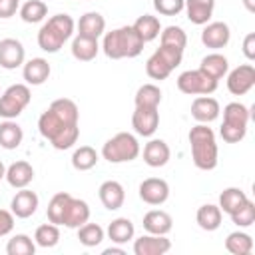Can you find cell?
Listing matches in <instances>:
<instances>
[{"label":"cell","mask_w":255,"mask_h":255,"mask_svg":"<svg viewBox=\"0 0 255 255\" xmlns=\"http://www.w3.org/2000/svg\"><path fill=\"white\" fill-rule=\"evenodd\" d=\"M78 120L80 112L76 102H72L70 98H58L40 116L38 129L42 137L48 139L56 149H70L80 135Z\"/></svg>","instance_id":"cell-1"},{"label":"cell","mask_w":255,"mask_h":255,"mask_svg":"<svg viewBox=\"0 0 255 255\" xmlns=\"http://www.w3.org/2000/svg\"><path fill=\"white\" fill-rule=\"evenodd\" d=\"M143 40L139 34L133 30V26H122L112 32H106L102 50L108 58L112 60H122V58H135L143 50Z\"/></svg>","instance_id":"cell-2"},{"label":"cell","mask_w":255,"mask_h":255,"mask_svg":"<svg viewBox=\"0 0 255 255\" xmlns=\"http://www.w3.org/2000/svg\"><path fill=\"white\" fill-rule=\"evenodd\" d=\"M189 145H191V159L197 169L211 171L217 165V143L215 133L207 124H197L189 129Z\"/></svg>","instance_id":"cell-3"},{"label":"cell","mask_w":255,"mask_h":255,"mask_svg":"<svg viewBox=\"0 0 255 255\" xmlns=\"http://www.w3.org/2000/svg\"><path fill=\"white\" fill-rule=\"evenodd\" d=\"M74 20L68 14H56L52 18H48V22L42 24L40 32H38V46L48 52V54H56L74 34Z\"/></svg>","instance_id":"cell-4"},{"label":"cell","mask_w":255,"mask_h":255,"mask_svg":"<svg viewBox=\"0 0 255 255\" xmlns=\"http://www.w3.org/2000/svg\"><path fill=\"white\" fill-rule=\"evenodd\" d=\"M249 108L239 104V102H231L223 108V124H221V137L227 143H237L245 137L247 133V122H249Z\"/></svg>","instance_id":"cell-5"},{"label":"cell","mask_w":255,"mask_h":255,"mask_svg":"<svg viewBox=\"0 0 255 255\" xmlns=\"http://www.w3.org/2000/svg\"><path fill=\"white\" fill-rule=\"evenodd\" d=\"M181 58H183V50L179 48H173V46H167V44H161L145 62V74L151 78V80H165L179 64H181Z\"/></svg>","instance_id":"cell-6"},{"label":"cell","mask_w":255,"mask_h":255,"mask_svg":"<svg viewBox=\"0 0 255 255\" xmlns=\"http://www.w3.org/2000/svg\"><path fill=\"white\" fill-rule=\"evenodd\" d=\"M139 155V143L135 135L128 131H120L114 137H110L102 147V157L110 163H124L133 161Z\"/></svg>","instance_id":"cell-7"},{"label":"cell","mask_w":255,"mask_h":255,"mask_svg":"<svg viewBox=\"0 0 255 255\" xmlns=\"http://www.w3.org/2000/svg\"><path fill=\"white\" fill-rule=\"evenodd\" d=\"M32 94L26 84H12L0 94V116L6 120L18 118L30 104Z\"/></svg>","instance_id":"cell-8"},{"label":"cell","mask_w":255,"mask_h":255,"mask_svg":"<svg viewBox=\"0 0 255 255\" xmlns=\"http://www.w3.org/2000/svg\"><path fill=\"white\" fill-rule=\"evenodd\" d=\"M177 90L187 96H209L217 90V80L197 70H187L177 76Z\"/></svg>","instance_id":"cell-9"},{"label":"cell","mask_w":255,"mask_h":255,"mask_svg":"<svg viewBox=\"0 0 255 255\" xmlns=\"http://www.w3.org/2000/svg\"><path fill=\"white\" fill-rule=\"evenodd\" d=\"M90 219V205L84 199L72 197L68 195L66 203H64V211H62V221L60 225H66L70 229H78L80 225H84Z\"/></svg>","instance_id":"cell-10"},{"label":"cell","mask_w":255,"mask_h":255,"mask_svg":"<svg viewBox=\"0 0 255 255\" xmlns=\"http://www.w3.org/2000/svg\"><path fill=\"white\" fill-rule=\"evenodd\" d=\"M131 126H133L137 135H143V137L153 135L157 126H159V112H157V108L135 106V110L131 114Z\"/></svg>","instance_id":"cell-11"},{"label":"cell","mask_w":255,"mask_h":255,"mask_svg":"<svg viewBox=\"0 0 255 255\" xmlns=\"http://www.w3.org/2000/svg\"><path fill=\"white\" fill-rule=\"evenodd\" d=\"M255 86V68L251 64H241L233 68L227 76V90L233 96H243Z\"/></svg>","instance_id":"cell-12"},{"label":"cell","mask_w":255,"mask_h":255,"mask_svg":"<svg viewBox=\"0 0 255 255\" xmlns=\"http://www.w3.org/2000/svg\"><path fill=\"white\" fill-rule=\"evenodd\" d=\"M169 197V185L161 177H147L139 183V199L147 205H161Z\"/></svg>","instance_id":"cell-13"},{"label":"cell","mask_w":255,"mask_h":255,"mask_svg":"<svg viewBox=\"0 0 255 255\" xmlns=\"http://www.w3.org/2000/svg\"><path fill=\"white\" fill-rule=\"evenodd\" d=\"M26 50L20 40L16 38H4L0 40V66L4 70H16L24 64Z\"/></svg>","instance_id":"cell-14"},{"label":"cell","mask_w":255,"mask_h":255,"mask_svg":"<svg viewBox=\"0 0 255 255\" xmlns=\"http://www.w3.org/2000/svg\"><path fill=\"white\" fill-rule=\"evenodd\" d=\"M171 249V241L165 235H141L133 241V253L135 255H163Z\"/></svg>","instance_id":"cell-15"},{"label":"cell","mask_w":255,"mask_h":255,"mask_svg":"<svg viewBox=\"0 0 255 255\" xmlns=\"http://www.w3.org/2000/svg\"><path fill=\"white\" fill-rule=\"evenodd\" d=\"M229 40H231V30L225 22H209L201 30V42H203V46H207L211 50L225 48L229 44Z\"/></svg>","instance_id":"cell-16"},{"label":"cell","mask_w":255,"mask_h":255,"mask_svg":"<svg viewBox=\"0 0 255 255\" xmlns=\"http://www.w3.org/2000/svg\"><path fill=\"white\" fill-rule=\"evenodd\" d=\"M219 102L211 96H199L191 104V116L199 124H209L219 118Z\"/></svg>","instance_id":"cell-17"},{"label":"cell","mask_w":255,"mask_h":255,"mask_svg":"<svg viewBox=\"0 0 255 255\" xmlns=\"http://www.w3.org/2000/svg\"><path fill=\"white\" fill-rule=\"evenodd\" d=\"M98 195H100V201L106 209L110 211H116L124 205L126 201V191H124V185L120 181H114V179H108L100 185L98 189Z\"/></svg>","instance_id":"cell-18"},{"label":"cell","mask_w":255,"mask_h":255,"mask_svg":"<svg viewBox=\"0 0 255 255\" xmlns=\"http://www.w3.org/2000/svg\"><path fill=\"white\" fill-rule=\"evenodd\" d=\"M10 209H12V213H14L16 217H20V219H28V217L34 215L36 209H38V195H36L32 189L22 187V189L16 191V195L12 197V201H10Z\"/></svg>","instance_id":"cell-19"},{"label":"cell","mask_w":255,"mask_h":255,"mask_svg":"<svg viewBox=\"0 0 255 255\" xmlns=\"http://www.w3.org/2000/svg\"><path fill=\"white\" fill-rule=\"evenodd\" d=\"M183 8L187 12V18L191 24L195 26H203L211 20L213 16V8H215V0H185Z\"/></svg>","instance_id":"cell-20"},{"label":"cell","mask_w":255,"mask_h":255,"mask_svg":"<svg viewBox=\"0 0 255 255\" xmlns=\"http://www.w3.org/2000/svg\"><path fill=\"white\" fill-rule=\"evenodd\" d=\"M6 181L14 187V189H22V187H28L34 179V167L20 159V161H14L10 167H6Z\"/></svg>","instance_id":"cell-21"},{"label":"cell","mask_w":255,"mask_h":255,"mask_svg":"<svg viewBox=\"0 0 255 255\" xmlns=\"http://www.w3.org/2000/svg\"><path fill=\"white\" fill-rule=\"evenodd\" d=\"M173 227V219L163 209H151L143 215V229L153 235H167Z\"/></svg>","instance_id":"cell-22"},{"label":"cell","mask_w":255,"mask_h":255,"mask_svg":"<svg viewBox=\"0 0 255 255\" xmlns=\"http://www.w3.org/2000/svg\"><path fill=\"white\" fill-rule=\"evenodd\" d=\"M169 145L163 139H149L143 145V161L149 167H163L169 161Z\"/></svg>","instance_id":"cell-23"},{"label":"cell","mask_w":255,"mask_h":255,"mask_svg":"<svg viewBox=\"0 0 255 255\" xmlns=\"http://www.w3.org/2000/svg\"><path fill=\"white\" fill-rule=\"evenodd\" d=\"M50 64H48V60H44V58H32V60H28L26 64H24V70H22V76H24V80H26V84H30V86H40V84H44L48 78H50Z\"/></svg>","instance_id":"cell-24"},{"label":"cell","mask_w":255,"mask_h":255,"mask_svg":"<svg viewBox=\"0 0 255 255\" xmlns=\"http://www.w3.org/2000/svg\"><path fill=\"white\" fill-rule=\"evenodd\" d=\"M100 52V44L96 38H88L82 34H76V38L72 40V56L80 62H90L98 56Z\"/></svg>","instance_id":"cell-25"},{"label":"cell","mask_w":255,"mask_h":255,"mask_svg":"<svg viewBox=\"0 0 255 255\" xmlns=\"http://www.w3.org/2000/svg\"><path fill=\"white\" fill-rule=\"evenodd\" d=\"M106 30V20L100 12H86L84 16H80L78 22V34L88 36V38H100Z\"/></svg>","instance_id":"cell-26"},{"label":"cell","mask_w":255,"mask_h":255,"mask_svg":"<svg viewBox=\"0 0 255 255\" xmlns=\"http://www.w3.org/2000/svg\"><path fill=\"white\" fill-rule=\"evenodd\" d=\"M199 70H201L203 74H207L209 78H213V80L219 82V80L227 74V70H229V62H227V58H225L223 54L213 52V54H207V56L201 60Z\"/></svg>","instance_id":"cell-27"},{"label":"cell","mask_w":255,"mask_h":255,"mask_svg":"<svg viewBox=\"0 0 255 255\" xmlns=\"http://www.w3.org/2000/svg\"><path fill=\"white\" fill-rule=\"evenodd\" d=\"M133 233H135V227L128 217H118L108 225V237L112 239V243H118V245H124L129 239H133Z\"/></svg>","instance_id":"cell-28"},{"label":"cell","mask_w":255,"mask_h":255,"mask_svg":"<svg viewBox=\"0 0 255 255\" xmlns=\"http://www.w3.org/2000/svg\"><path fill=\"white\" fill-rule=\"evenodd\" d=\"M195 219H197V225L203 231H215L221 225V209H219V205L205 203V205H201L197 209Z\"/></svg>","instance_id":"cell-29"},{"label":"cell","mask_w":255,"mask_h":255,"mask_svg":"<svg viewBox=\"0 0 255 255\" xmlns=\"http://www.w3.org/2000/svg\"><path fill=\"white\" fill-rule=\"evenodd\" d=\"M131 26H133V30L139 34V38H141L143 42H151V40H155V38L159 36V32H161V24H159V20H157L155 16H151V14H143V16H139Z\"/></svg>","instance_id":"cell-30"},{"label":"cell","mask_w":255,"mask_h":255,"mask_svg":"<svg viewBox=\"0 0 255 255\" xmlns=\"http://www.w3.org/2000/svg\"><path fill=\"white\" fill-rule=\"evenodd\" d=\"M247 199H249V197H247V193H245L243 189H239V187H227V189H223L221 195H219V209H221V213L231 215V213H233L237 207H241Z\"/></svg>","instance_id":"cell-31"},{"label":"cell","mask_w":255,"mask_h":255,"mask_svg":"<svg viewBox=\"0 0 255 255\" xmlns=\"http://www.w3.org/2000/svg\"><path fill=\"white\" fill-rule=\"evenodd\" d=\"M22 137H24V131L16 122L6 120L0 124V145L4 149H16L22 143Z\"/></svg>","instance_id":"cell-32"},{"label":"cell","mask_w":255,"mask_h":255,"mask_svg":"<svg viewBox=\"0 0 255 255\" xmlns=\"http://www.w3.org/2000/svg\"><path fill=\"white\" fill-rule=\"evenodd\" d=\"M225 249L233 255H249L253 251V239H251L249 233L233 231L225 239Z\"/></svg>","instance_id":"cell-33"},{"label":"cell","mask_w":255,"mask_h":255,"mask_svg":"<svg viewBox=\"0 0 255 255\" xmlns=\"http://www.w3.org/2000/svg\"><path fill=\"white\" fill-rule=\"evenodd\" d=\"M20 18L26 22V24H38V22H42L44 18H46V14H48V6H46V2H42V0H28V2H24L22 6H20Z\"/></svg>","instance_id":"cell-34"},{"label":"cell","mask_w":255,"mask_h":255,"mask_svg":"<svg viewBox=\"0 0 255 255\" xmlns=\"http://www.w3.org/2000/svg\"><path fill=\"white\" fill-rule=\"evenodd\" d=\"M98 163V151L92 145H80L72 155V165L78 171H88Z\"/></svg>","instance_id":"cell-35"},{"label":"cell","mask_w":255,"mask_h":255,"mask_svg":"<svg viewBox=\"0 0 255 255\" xmlns=\"http://www.w3.org/2000/svg\"><path fill=\"white\" fill-rule=\"evenodd\" d=\"M135 106H147V108H157L161 104V90L155 84H143L137 88L135 98H133Z\"/></svg>","instance_id":"cell-36"},{"label":"cell","mask_w":255,"mask_h":255,"mask_svg":"<svg viewBox=\"0 0 255 255\" xmlns=\"http://www.w3.org/2000/svg\"><path fill=\"white\" fill-rule=\"evenodd\" d=\"M58 241H60V229H58V225L52 223V221L40 225V227L36 229V233H34V243L40 245V247H44V249L56 247Z\"/></svg>","instance_id":"cell-37"},{"label":"cell","mask_w":255,"mask_h":255,"mask_svg":"<svg viewBox=\"0 0 255 255\" xmlns=\"http://www.w3.org/2000/svg\"><path fill=\"white\" fill-rule=\"evenodd\" d=\"M104 239V229L98 225V223H84L78 227V241L84 245V247H96L100 245Z\"/></svg>","instance_id":"cell-38"},{"label":"cell","mask_w":255,"mask_h":255,"mask_svg":"<svg viewBox=\"0 0 255 255\" xmlns=\"http://www.w3.org/2000/svg\"><path fill=\"white\" fill-rule=\"evenodd\" d=\"M6 253L8 255H34L36 253V243L32 241V237H28L24 233H18L6 243Z\"/></svg>","instance_id":"cell-39"},{"label":"cell","mask_w":255,"mask_h":255,"mask_svg":"<svg viewBox=\"0 0 255 255\" xmlns=\"http://www.w3.org/2000/svg\"><path fill=\"white\" fill-rule=\"evenodd\" d=\"M231 221L237 225V227H249V225H253V221H255V203L251 201V199H247L241 207H237L231 215Z\"/></svg>","instance_id":"cell-40"},{"label":"cell","mask_w":255,"mask_h":255,"mask_svg":"<svg viewBox=\"0 0 255 255\" xmlns=\"http://www.w3.org/2000/svg\"><path fill=\"white\" fill-rule=\"evenodd\" d=\"M161 44H167V46L185 50L187 36H185V32L179 26H167V28L161 30Z\"/></svg>","instance_id":"cell-41"},{"label":"cell","mask_w":255,"mask_h":255,"mask_svg":"<svg viewBox=\"0 0 255 255\" xmlns=\"http://www.w3.org/2000/svg\"><path fill=\"white\" fill-rule=\"evenodd\" d=\"M68 195H70L68 191H60V193H56V195L50 199L48 209H46L48 221H52V223L60 225V221H62V211H64V203H66Z\"/></svg>","instance_id":"cell-42"},{"label":"cell","mask_w":255,"mask_h":255,"mask_svg":"<svg viewBox=\"0 0 255 255\" xmlns=\"http://www.w3.org/2000/svg\"><path fill=\"white\" fill-rule=\"evenodd\" d=\"M183 2L185 0H153V8L163 16H177L183 10Z\"/></svg>","instance_id":"cell-43"},{"label":"cell","mask_w":255,"mask_h":255,"mask_svg":"<svg viewBox=\"0 0 255 255\" xmlns=\"http://www.w3.org/2000/svg\"><path fill=\"white\" fill-rule=\"evenodd\" d=\"M12 229H14V213L0 209V237L8 235Z\"/></svg>","instance_id":"cell-44"},{"label":"cell","mask_w":255,"mask_h":255,"mask_svg":"<svg viewBox=\"0 0 255 255\" xmlns=\"http://www.w3.org/2000/svg\"><path fill=\"white\" fill-rule=\"evenodd\" d=\"M20 10V2L18 0H0V18H12L16 12Z\"/></svg>","instance_id":"cell-45"},{"label":"cell","mask_w":255,"mask_h":255,"mask_svg":"<svg viewBox=\"0 0 255 255\" xmlns=\"http://www.w3.org/2000/svg\"><path fill=\"white\" fill-rule=\"evenodd\" d=\"M243 54L247 60H255V34L249 32L243 40Z\"/></svg>","instance_id":"cell-46"},{"label":"cell","mask_w":255,"mask_h":255,"mask_svg":"<svg viewBox=\"0 0 255 255\" xmlns=\"http://www.w3.org/2000/svg\"><path fill=\"white\" fill-rule=\"evenodd\" d=\"M104 255H126V251L122 247H108L104 249Z\"/></svg>","instance_id":"cell-47"},{"label":"cell","mask_w":255,"mask_h":255,"mask_svg":"<svg viewBox=\"0 0 255 255\" xmlns=\"http://www.w3.org/2000/svg\"><path fill=\"white\" fill-rule=\"evenodd\" d=\"M243 4L249 12H255V0H243Z\"/></svg>","instance_id":"cell-48"},{"label":"cell","mask_w":255,"mask_h":255,"mask_svg":"<svg viewBox=\"0 0 255 255\" xmlns=\"http://www.w3.org/2000/svg\"><path fill=\"white\" fill-rule=\"evenodd\" d=\"M4 175H6V167H4V163L0 161V179H2Z\"/></svg>","instance_id":"cell-49"}]
</instances>
